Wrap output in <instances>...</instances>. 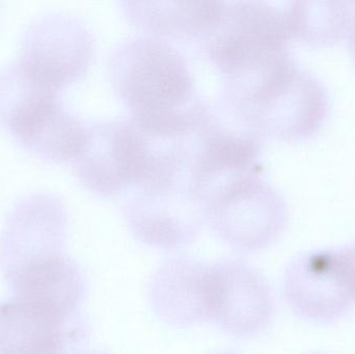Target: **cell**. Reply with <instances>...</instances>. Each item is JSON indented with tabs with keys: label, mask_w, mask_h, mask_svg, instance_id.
<instances>
[{
	"label": "cell",
	"mask_w": 355,
	"mask_h": 354,
	"mask_svg": "<svg viewBox=\"0 0 355 354\" xmlns=\"http://www.w3.org/2000/svg\"><path fill=\"white\" fill-rule=\"evenodd\" d=\"M148 299L158 319L173 328L211 322L212 264L190 257L166 260L150 280Z\"/></svg>",
	"instance_id": "7c38bea8"
},
{
	"label": "cell",
	"mask_w": 355,
	"mask_h": 354,
	"mask_svg": "<svg viewBox=\"0 0 355 354\" xmlns=\"http://www.w3.org/2000/svg\"><path fill=\"white\" fill-rule=\"evenodd\" d=\"M352 251H354V255H355V245L354 247H352Z\"/></svg>",
	"instance_id": "ac0fdd59"
},
{
	"label": "cell",
	"mask_w": 355,
	"mask_h": 354,
	"mask_svg": "<svg viewBox=\"0 0 355 354\" xmlns=\"http://www.w3.org/2000/svg\"><path fill=\"white\" fill-rule=\"evenodd\" d=\"M0 125L39 157L72 163L89 123L67 109L60 93L37 83L15 60L0 71Z\"/></svg>",
	"instance_id": "7a4b0ae2"
},
{
	"label": "cell",
	"mask_w": 355,
	"mask_h": 354,
	"mask_svg": "<svg viewBox=\"0 0 355 354\" xmlns=\"http://www.w3.org/2000/svg\"><path fill=\"white\" fill-rule=\"evenodd\" d=\"M208 222L230 247L257 251L272 245L287 222L283 197L261 177L260 170L238 175L207 197Z\"/></svg>",
	"instance_id": "5b68a950"
},
{
	"label": "cell",
	"mask_w": 355,
	"mask_h": 354,
	"mask_svg": "<svg viewBox=\"0 0 355 354\" xmlns=\"http://www.w3.org/2000/svg\"><path fill=\"white\" fill-rule=\"evenodd\" d=\"M6 278L12 301L64 324L72 319L85 295L80 270L62 254L35 260Z\"/></svg>",
	"instance_id": "4fadbf2b"
},
{
	"label": "cell",
	"mask_w": 355,
	"mask_h": 354,
	"mask_svg": "<svg viewBox=\"0 0 355 354\" xmlns=\"http://www.w3.org/2000/svg\"><path fill=\"white\" fill-rule=\"evenodd\" d=\"M71 164L85 188L100 197H114L145 178L149 148L128 118L91 123L85 143Z\"/></svg>",
	"instance_id": "52a82bcc"
},
{
	"label": "cell",
	"mask_w": 355,
	"mask_h": 354,
	"mask_svg": "<svg viewBox=\"0 0 355 354\" xmlns=\"http://www.w3.org/2000/svg\"><path fill=\"white\" fill-rule=\"evenodd\" d=\"M286 303L308 321L333 322L355 306V258L349 247L298 256L283 280Z\"/></svg>",
	"instance_id": "ba28073f"
},
{
	"label": "cell",
	"mask_w": 355,
	"mask_h": 354,
	"mask_svg": "<svg viewBox=\"0 0 355 354\" xmlns=\"http://www.w3.org/2000/svg\"><path fill=\"white\" fill-rule=\"evenodd\" d=\"M327 104L321 83L294 62L244 96L234 116L260 136L298 141L319 130Z\"/></svg>",
	"instance_id": "277c9868"
},
{
	"label": "cell",
	"mask_w": 355,
	"mask_h": 354,
	"mask_svg": "<svg viewBox=\"0 0 355 354\" xmlns=\"http://www.w3.org/2000/svg\"><path fill=\"white\" fill-rule=\"evenodd\" d=\"M129 21L149 35L175 39H204L220 22L225 2L125 1Z\"/></svg>",
	"instance_id": "5bb4252c"
},
{
	"label": "cell",
	"mask_w": 355,
	"mask_h": 354,
	"mask_svg": "<svg viewBox=\"0 0 355 354\" xmlns=\"http://www.w3.org/2000/svg\"><path fill=\"white\" fill-rule=\"evenodd\" d=\"M110 72L114 91L133 120L181 116L200 101L187 62L162 37L139 35L121 42L112 50Z\"/></svg>",
	"instance_id": "6da1fadb"
},
{
	"label": "cell",
	"mask_w": 355,
	"mask_h": 354,
	"mask_svg": "<svg viewBox=\"0 0 355 354\" xmlns=\"http://www.w3.org/2000/svg\"><path fill=\"white\" fill-rule=\"evenodd\" d=\"M68 215L62 200L51 193H33L10 212L0 241V263L6 276L41 258L60 255Z\"/></svg>",
	"instance_id": "8fae6325"
},
{
	"label": "cell",
	"mask_w": 355,
	"mask_h": 354,
	"mask_svg": "<svg viewBox=\"0 0 355 354\" xmlns=\"http://www.w3.org/2000/svg\"><path fill=\"white\" fill-rule=\"evenodd\" d=\"M70 354H108V353H102V351H81V353H70Z\"/></svg>",
	"instance_id": "e0dca14e"
},
{
	"label": "cell",
	"mask_w": 355,
	"mask_h": 354,
	"mask_svg": "<svg viewBox=\"0 0 355 354\" xmlns=\"http://www.w3.org/2000/svg\"><path fill=\"white\" fill-rule=\"evenodd\" d=\"M348 31H349L350 46H352V52L355 57V10H352L349 24H348Z\"/></svg>",
	"instance_id": "2e32d148"
},
{
	"label": "cell",
	"mask_w": 355,
	"mask_h": 354,
	"mask_svg": "<svg viewBox=\"0 0 355 354\" xmlns=\"http://www.w3.org/2000/svg\"><path fill=\"white\" fill-rule=\"evenodd\" d=\"M309 8L308 2H292L295 39L314 45L333 44L349 24L352 10L345 3L338 8Z\"/></svg>",
	"instance_id": "9a60e30c"
},
{
	"label": "cell",
	"mask_w": 355,
	"mask_h": 354,
	"mask_svg": "<svg viewBox=\"0 0 355 354\" xmlns=\"http://www.w3.org/2000/svg\"><path fill=\"white\" fill-rule=\"evenodd\" d=\"M212 320L235 338L259 336L270 326L275 301L266 278L239 259L212 263Z\"/></svg>",
	"instance_id": "30bf717a"
},
{
	"label": "cell",
	"mask_w": 355,
	"mask_h": 354,
	"mask_svg": "<svg viewBox=\"0 0 355 354\" xmlns=\"http://www.w3.org/2000/svg\"><path fill=\"white\" fill-rule=\"evenodd\" d=\"M93 52V37L81 21L49 12L25 29L17 62L31 78L60 94L85 74Z\"/></svg>",
	"instance_id": "9c48e42d"
},
{
	"label": "cell",
	"mask_w": 355,
	"mask_h": 354,
	"mask_svg": "<svg viewBox=\"0 0 355 354\" xmlns=\"http://www.w3.org/2000/svg\"><path fill=\"white\" fill-rule=\"evenodd\" d=\"M125 220L144 245L173 251L190 245L208 222L206 208L185 177L147 181L129 189Z\"/></svg>",
	"instance_id": "8992f818"
},
{
	"label": "cell",
	"mask_w": 355,
	"mask_h": 354,
	"mask_svg": "<svg viewBox=\"0 0 355 354\" xmlns=\"http://www.w3.org/2000/svg\"><path fill=\"white\" fill-rule=\"evenodd\" d=\"M292 2H225L216 28L202 39L205 53L225 82L256 74L291 55Z\"/></svg>",
	"instance_id": "3957f363"
}]
</instances>
